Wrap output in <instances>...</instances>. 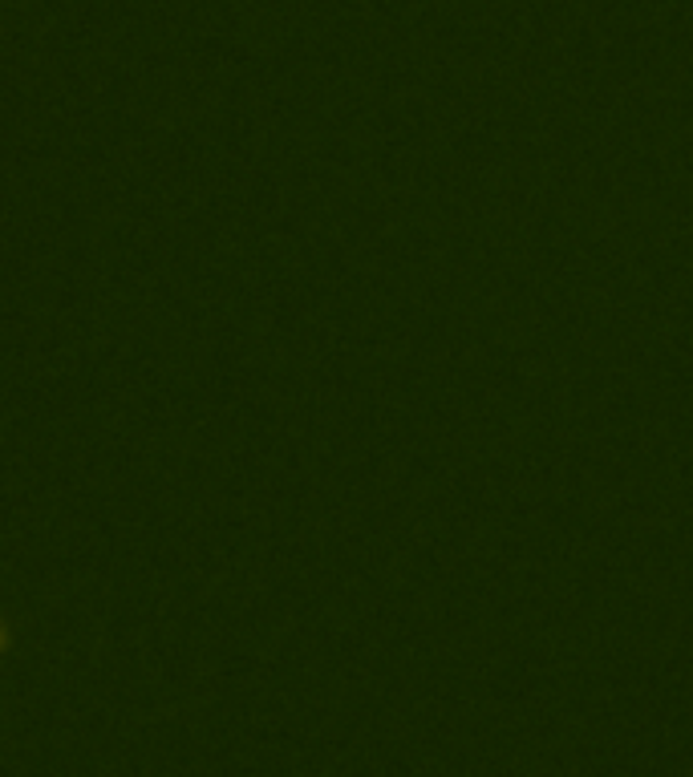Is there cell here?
I'll return each instance as SVG.
<instances>
[{
	"mask_svg": "<svg viewBox=\"0 0 693 777\" xmlns=\"http://www.w3.org/2000/svg\"><path fill=\"white\" fill-rule=\"evenodd\" d=\"M0 644H4V632H0Z\"/></svg>",
	"mask_w": 693,
	"mask_h": 777,
	"instance_id": "1",
	"label": "cell"
}]
</instances>
